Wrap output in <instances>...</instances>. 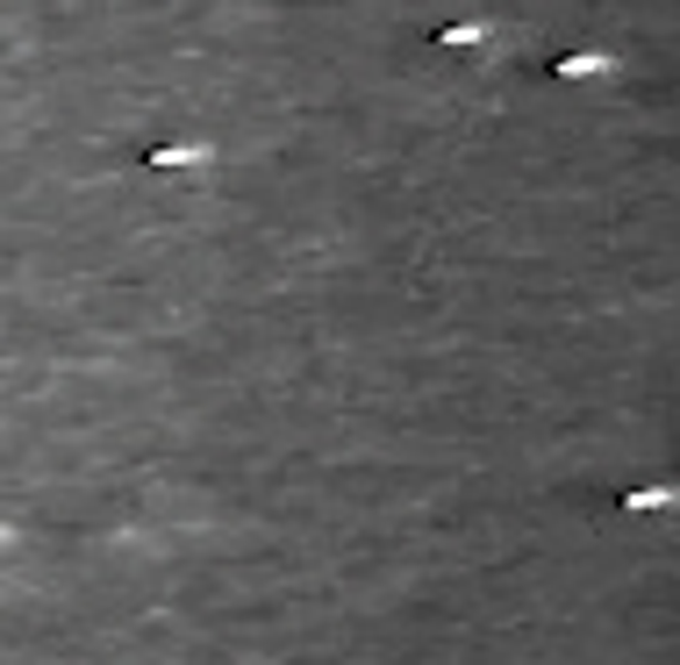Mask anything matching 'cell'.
<instances>
[{
    "instance_id": "obj_1",
    "label": "cell",
    "mask_w": 680,
    "mask_h": 665,
    "mask_svg": "<svg viewBox=\"0 0 680 665\" xmlns=\"http://www.w3.org/2000/svg\"><path fill=\"white\" fill-rule=\"evenodd\" d=\"M601 72H616V57H601V51H566V57H552V80H601Z\"/></svg>"
},
{
    "instance_id": "obj_2",
    "label": "cell",
    "mask_w": 680,
    "mask_h": 665,
    "mask_svg": "<svg viewBox=\"0 0 680 665\" xmlns=\"http://www.w3.org/2000/svg\"><path fill=\"white\" fill-rule=\"evenodd\" d=\"M201 158H208V144H150L144 150L150 172H187V165H201Z\"/></svg>"
},
{
    "instance_id": "obj_3",
    "label": "cell",
    "mask_w": 680,
    "mask_h": 665,
    "mask_svg": "<svg viewBox=\"0 0 680 665\" xmlns=\"http://www.w3.org/2000/svg\"><path fill=\"white\" fill-rule=\"evenodd\" d=\"M616 508H624V516H652V508H680V487H630V494H616Z\"/></svg>"
},
{
    "instance_id": "obj_4",
    "label": "cell",
    "mask_w": 680,
    "mask_h": 665,
    "mask_svg": "<svg viewBox=\"0 0 680 665\" xmlns=\"http://www.w3.org/2000/svg\"><path fill=\"white\" fill-rule=\"evenodd\" d=\"M488 36L480 22H459V29H437V51H473V43Z\"/></svg>"
},
{
    "instance_id": "obj_5",
    "label": "cell",
    "mask_w": 680,
    "mask_h": 665,
    "mask_svg": "<svg viewBox=\"0 0 680 665\" xmlns=\"http://www.w3.org/2000/svg\"><path fill=\"white\" fill-rule=\"evenodd\" d=\"M0 543H8V522H0Z\"/></svg>"
}]
</instances>
